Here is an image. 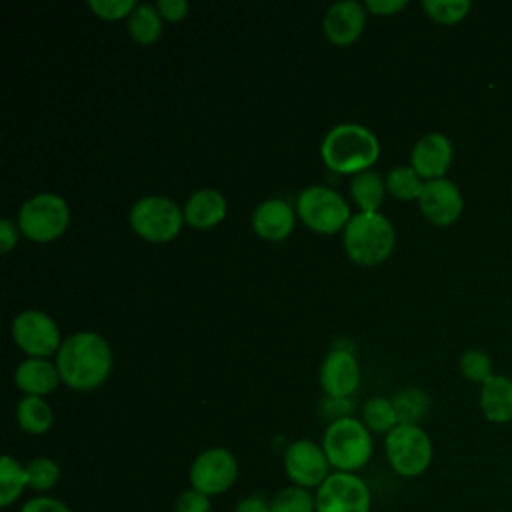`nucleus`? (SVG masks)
<instances>
[{"label":"nucleus","instance_id":"nucleus-1","mask_svg":"<svg viewBox=\"0 0 512 512\" xmlns=\"http://www.w3.org/2000/svg\"><path fill=\"white\" fill-rule=\"evenodd\" d=\"M56 368L68 388L90 392L104 384L112 372L110 344L98 332H74L64 338L58 350Z\"/></svg>","mask_w":512,"mask_h":512},{"label":"nucleus","instance_id":"nucleus-38","mask_svg":"<svg viewBox=\"0 0 512 512\" xmlns=\"http://www.w3.org/2000/svg\"><path fill=\"white\" fill-rule=\"evenodd\" d=\"M18 226L8 220V218H2L0 220V252L2 254H8L16 244H18Z\"/></svg>","mask_w":512,"mask_h":512},{"label":"nucleus","instance_id":"nucleus-16","mask_svg":"<svg viewBox=\"0 0 512 512\" xmlns=\"http://www.w3.org/2000/svg\"><path fill=\"white\" fill-rule=\"evenodd\" d=\"M364 22L366 6H362L356 0H342L326 10L322 18V30L330 44L348 46L360 38Z\"/></svg>","mask_w":512,"mask_h":512},{"label":"nucleus","instance_id":"nucleus-36","mask_svg":"<svg viewBox=\"0 0 512 512\" xmlns=\"http://www.w3.org/2000/svg\"><path fill=\"white\" fill-rule=\"evenodd\" d=\"M156 8H158L162 20H168V22H180L188 14L186 0H158Z\"/></svg>","mask_w":512,"mask_h":512},{"label":"nucleus","instance_id":"nucleus-15","mask_svg":"<svg viewBox=\"0 0 512 512\" xmlns=\"http://www.w3.org/2000/svg\"><path fill=\"white\" fill-rule=\"evenodd\" d=\"M360 384L358 360L350 350L332 348L320 366V386L326 396L350 398Z\"/></svg>","mask_w":512,"mask_h":512},{"label":"nucleus","instance_id":"nucleus-5","mask_svg":"<svg viewBox=\"0 0 512 512\" xmlns=\"http://www.w3.org/2000/svg\"><path fill=\"white\" fill-rule=\"evenodd\" d=\"M70 224L68 202L54 192H38L24 200L18 212L20 232L38 244L58 240Z\"/></svg>","mask_w":512,"mask_h":512},{"label":"nucleus","instance_id":"nucleus-30","mask_svg":"<svg viewBox=\"0 0 512 512\" xmlns=\"http://www.w3.org/2000/svg\"><path fill=\"white\" fill-rule=\"evenodd\" d=\"M422 8L430 20L444 26H452L462 22L468 16L472 2L470 0H424Z\"/></svg>","mask_w":512,"mask_h":512},{"label":"nucleus","instance_id":"nucleus-19","mask_svg":"<svg viewBox=\"0 0 512 512\" xmlns=\"http://www.w3.org/2000/svg\"><path fill=\"white\" fill-rule=\"evenodd\" d=\"M182 212L186 224L198 230H208L226 218V198L216 188H200L188 196Z\"/></svg>","mask_w":512,"mask_h":512},{"label":"nucleus","instance_id":"nucleus-10","mask_svg":"<svg viewBox=\"0 0 512 512\" xmlns=\"http://www.w3.org/2000/svg\"><path fill=\"white\" fill-rule=\"evenodd\" d=\"M190 486L206 496L224 494L238 480V460L222 446L202 450L190 466Z\"/></svg>","mask_w":512,"mask_h":512},{"label":"nucleus","instance_id":"nucleus-39","mask_svg":"<svg viewBox=\"0 0 512 512\" xmlns=\"http://www.w3.org/2000/svg\"><path fill=\"white\" fill-rule=\"evenodd\" d=\"M234 512H270V500L262 494H248L236 502Z\"/></svg>","mask_w":512,"mask_h":512},{"label":"nucleus","instance_id":"nucleus-3","mask_svg":"<svg viewBox=\"0 0 512 512\" xmlns=\"http://www.w3.org/2000/svg\"><path fill=\"white\" fill-rule=\"evenodd\" d=\"M344 250L360 266H376L388 260L396 244L392 222L380 212H358L344 228Z\"/></svg>","mask_w":512,"mask_h":512},{"label":"nucleus","instance_id":"nucleus-25","mask_svg":"<svg viewBox=\"0 0 512 512\" xmlns=\"http://www.w3.org/2000/svg\"><path fill=\"white\" fill-rule=\"evenodd\" d=\"M28 488L26 464H20L10 454L0 458V506L10 508Z\"/></svg>","mask_w":512,"mask_h":512},{"label":"nucleus","instance_id":"nucleus-33","mask_svg":"<svg viewBox=\"0 0 512 512\" xmlns=\"http://www.w3.org/2000/svg\"><path fill=\"white\" fill-rule=\"evenodd\" d=\"M210 510H212L210 496L194 488L184 490L174 502V512H210Z\"/></svg>","mask_w":512,"mask_h":512},{"label":"nucleus","instance_id":"nucleus-4","mask_svg":"<svg viewBox=\"0 0 512 512\" xmlns=\"http://www.w3.org/2000/svg\"><path fill=\"white\" fill-rule=\"evenodd\" d=\"M322 448L336 472L356 474L372 458V434L362 420L350 416L330 422L322 436Z\"/></svg>","mask_w":512,"mask_h":512},{"label":"nucleus","instance_id":"nucleus-9","mask_svg":"<svg viewBox=\"0 0 512 512\" xmlns=\"http://www.w3.org/2000/svg\"><path fill=\"white\" fill-rule=\"evenodd\" d=\"M316 512H370L372 492L352 472H332L314 492Z\"/></svg>","mask_w":512,"mask_h":512},{"label":"nucleus","instance_id":"nucleus-2","mask_svg":"<svg viewBox=\"0 0 512 512\" xmlns=\"http://www.w3.org/2000/svg\"><path fill=\"white\" fill-rule=\"evenodd\" d=\"M320 154L332 172L354 176L370 170L380 156V144L366 126L344 122L328 130L320 144Z\"/></svg>","mask_w":512,"mask_h":512},{"label":"nucleus","instance_id":"nucleus-17","mask_svg":"<svg viewBox=\"0 0 512 512\" xmlns=\"http://www.w3.org/2000/svg\"><path fill=\"white\" fill-rule=\"evenodd\" d=\"M296 214L292 206L282 198H270L256 206L252 212L254 232L268 242H280L294 230Z\"/></svg>","mask_w":512,"mask_h":512},{"label":"nucleus","instance_id":"nucleus-20","mask_svg":"<svg viewBox=\"0 0 512 512\" xmlns=\"http://www.w3.org/2000/svg\"><path fill=\"white\" fill-rule=\"evenodd\" d=\"M478 402L488 422L492 424L512 422V378L504 374H494L488 382L480 386Z\"/></svg>","mask_w":512,"mask_h":512},{"label":"nucleus","instance_id":"nucleus-6","mask_svg":"<svg viewBox=\"0 0 512 512\" xmlns=\"http://www.w3.org/2000/svg\"><path fill=\"white\" fill-rule=\"evenodd\" d=\"M384 450L390 468L402 478L422 476L434 456L428 432L416 424H398L384 438Z\"/></svg>","mask_w":512,"mask_h":512},{"label":"nucleus","instance_id":"nucleus-35","mask_svg":"<svg viewBox=\"0 0 512 512\" xmlns=\"http://www.w3.org/2000/svg\"><path fill=\"white\" fill-rule=\"evenodd\" d=\"M320 412L324 418H328L330 422L342 420V418H350L354 412V402L350 398H334V396H326L320 402Z\"/></svg>","mask_w":512,"mask_h":512},{"label":"nucleus","instance_id":"nucleus-8","mask_svg":"<svg viewBox=\"0 0 512 512\" xmlns=\"http://www.w3.org/2000/svg\"><path fill=\"white\" fill-rule=\"evenodd\" d=\"M298 218L318 234H336L350 222L348 202L328 186H308L296 200Z\"/></svg>","mask_w":512,"mask_h":512},{"label":"nucleus","instance_id":"nucleus-28","mask_svg":"<svg viewBox=\"0 0 512 512\" xmlns=\"http://www.w3.org/2000/svg\"><path fill=\"white\" fill-rule=\"evenodd\" d=\"M28 488L38 494H48L60 480V464L50 456H36L26 464Z\"/></svg>","mask_w":512,"mask_h":512},{"label":"nucleus","instance_id":"nucleus-32","mask_svg":"<svg viewBox=\"0 0 512 512\" xmlns=\"http://www.w3.org/2000/svg\"><path fill=\"white\" fill-rule=\"evenodd\" d=\"M138 2L134 0H88V8L102 20H122L132 14Z\"/></svg>","mask_w":512,"mask_h":512},{"label":"nucleus","instance_id":"nucleus-18","mask_svg":"<svg viewBox=\"0 0 512 512\" xmlns=\"http://www.w3.org/2000/svg\"><path fill=\"white\" fill-rule=\"evenodd\" d=\"M60 382L56 362H50L48 358H26L16 366L14 372V384L26 396L44 398L46 394L54 392Z\"/></svg>","mask_w":512,"mask_h":512},{"label":"nucleus","instance_id":"nucleus-34","mask_svg":"<svg viewBox=\"0 0 512 512\" xmlns=\"http://www.w3.org/2000/svg\"><path fill=\"white\" fill-rule=\"evenodd\" d=\"M18 512H72L68 504L56 496L50 494H38L30 500H26Z\"/></svg>","mask_w":512,"mask_h":512},{"label":"nucleus","instance_id":"nucleus-26","mask_svg":"<svg viewBox=\"0 0 512 512\" xmlns=\"http://www.w3.org/2000/svg\"><path fill=\"white\" fill-rule=\"evenodd\" d=\"M362 422L370 432L388 434L398 426V416L394 410L392 400L374 396L364 402L362 406Z\"/></svg>","mask_w":512,"mask_h":512},{"label":"nucleus","instance_id":"nucleus-23","mask_svg":"<svg viewBox=\"0 0 512 512\" xmlns=\"http://www.w3.org/2000/svg\"><path fill=\"white\" fill-rule=\"evenodd\" d=\"M390 400L394 404L398 424H416V426H420V422L430 412V396H428L426 390H422L418 386L402 388Z\"/></svg>","mask_w":512,"mask_h":512},{"label":"nucleus","instance_id":"nucleus-12","mask_svg":"<svg viewBox=\"0 0 512 512\" xmlns=\"http://www.w3.org/2000/svg\"><path fill=\"white\" fill-rule=\"evenodd\" d=\"M282 464L292 486H300L306 490L318 488L332 474V466L324 454L322 444L308 438L290 442L284 450Z\"/></svg>","mask_w":512,"mask_h":512},{"label":"nucleus","instance_id":"nucleus-22","mask_svg":"<svg viewBox=\"0 0 512 512\" xmlns=\"http://www.w3.org/2000/svg\"><path fill=\"white\" fill-rule=\"evenodd\" d=\"M16 422L28 434H44L52 428L54 414L44 398L24 396L16 404Z\"/></svg>","mask_w":512,"mask_h":512},{"label":"nucleus","instance_id":"nucleus-13","mask_svg":"<svg viewBox=\"0 0 512 512\" xmlns=\"http://www.w3.org/2000/svg\"><path fill=\"white\" fill-rule=\"evenodd\" d=\"M422 216L434 226H452L464 210V196L460 188L448 178L426 180L418 198Z\"/></svg>","mask_w":512,"mask_h":512},{"label":"nucleus","instance_id":"nucleus-31","mask_svg":"<svg viewBox=\"0 0 512 512\" xmlns=\"http://www.w3.org/2000/svg\"><path fill=\"white\" fill-rule=\"evenodd\" d=\"M460 372L468 382L474 384H484L494 376V366H492V358L480 350V348H470L460 356Z\"/></svg>","mask_w":512,"mask_h":512},{"label":"nucleus","instance_id":"nucleus-27","mask_svg":"<svg viewBox=\"0 0 512 512\" xmlns=\"http://www.w3.org/2000/svg\"><path fill=\"white\" fill-rule=\"evenodd\" d=\"M424 188V180L412 166H396L386 174V190L390 196L402 202L418 200Z\"/></svg>","mask_w":512,"mask_h":512},{"label":"nucleus","instance_id":"nucleus-11","mask_svg":"<svg viewBox=\"0 0 512 512\" xmlns=\"http://www.w3.org/2000/svg\"><path fill=\"white\" fill-rule=\"evenodd\" d=\"M12 338L28 358H48L62 346L58 324L42 310H24L12 320Z\"/></svg>","mask_w":512,"mask_h":512},{"label":"nucleus","instance_id":"nucleus-21","mask_svg":"<svg viewBox=\"0 0 512 512\" xmlns=\"http://www.w3.org/2000/svg\"><path fill=\"white\" fill-rule=\"evenodd\" d=\"M386 192V180L374 170L358 172L350 180V196L360 212H378Z\"/></svg>","mask_w":512,"mask_h":512},{"label":"nucleus","instance_id":"nucleus-14","mask_svg":"<svg viewBox=\"0 0 512 512\" xmlns=\"http://www.w3.org/2000/svg\"><path fill=\"white\" fill-rule=\"evenodd\" d=\"M454 148L446 134L428 132L416 140L410 152V166L418 172V176L426 180L444 178L448 168L452 166Z\"/></svg>","mask_w":512,"mask_h":512},{"label":"nucleus","instance_id":"nucleus-29","mask_svg":"<svg viewBox=\"0 0 512 512\" xmlns=\"http://www.w3.org/2000/svg\"><path fill=\"white\" fill-rule=\"evenodd\" d=\"M270 512H316L314 494L300 486H286L272 496Z\"/></svg>","mask_w":512,"mask_h":512},{"label":"nucleus","instance_id":"nucleus-7","mask_svg":"<svg viewBox=\"0 0 512 512\" xmlns=\"http://www.w3.org/2000/svg\"><path fill=\"white\" fill-rule=\"evenodd\" d=\"M128 222L132 230L146 242L164 244L174 240L184 224L182 208L166 196H142L130 208Z\"/></svg>","mask_w":512,"mask_h":512},{"label":"nucleus","instance_id":"nucleus-24","mask_svg":"<svg viewBox=\"0 0 512 512\" xmlns=\"http://www.w3.org/2000/svg\"><path fill=\"white\" fill-rule=\"evenodd\" d=\"M128 34L134 42L148 46L154 44L162 34V16L156 4H136L128 16Z\"/></svg>","mask_w":512,"mask_h":512},{"label":"nucleus","instance_id":"nucleus-37","mask_svg":"<svg viewBox=\"0 0 512 512\" xmlns=\"http://www.w3.org/2000/svg\"><path fill=\"white\" fill-rule=\"evenodd\" d=\"M366 10L376 14V16H392L400 10H404L408 6L406 0H368L366 4Z\"/></svg>","mask_w":512,"mask_h":512}]
</instances>
